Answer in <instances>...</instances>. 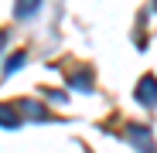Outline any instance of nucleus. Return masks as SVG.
<instances>
[{"label":"nucleus","mask_w":157,"mask_h":153,"mask_svg":"<svg viewBox=\"0 0 157 153\" xmlns=\"http://www.w3.org/2000/svg\"><path fill=\"white\" fill-rule=\"evenodd\" d=\"M34 10H38L34 0H28V4H21V7H17V14H21V17H28V14H34Z\"/></svg>","instance_id":"4"},{"label":"nucleus","mask_w":157,"mask_h":153,"mask_svg":"<svg viewBox=\"0 0 157 153\" xmlns=\"http://www.w3.org/2000/svg\"><path fill=\"white\" fill-rule=\"evenodd\" d=\"M126 140L144 153H154V136H150L147 126H126Z\"/></svg>","instance_id":"1"},{"label":"nucleus","mask_w":157,"mask_h":153,"mask_svg":"<svg viewBox=\"0 0 157 153\" xmlns=\"http://www.w3.org/2000/svg\"><path fill=\"white\" fill-rule=\"evenodd\" d=\"M137 99L144 102V106H157V78H150V75H147V78L140 82V89H137Z\"/></svg>","instance_id":"2"},{"label":"nucleus","mask_w":157,"mask_h":153,"mask_svg":"<svg viewBox=\"0 0 157 153\" xmlns=\"http://www.w3.org/2000/svg\"><path fill=\"white\" fill-rule=\"evenodd\" d=\"M17 122H21V119H17V112H14L10 106H0V126H10V129H14Z\"/></svg>","instance_id":"3"},{"label":"nucleus","mask_w":157,"mask_h":153,"mask_svg":"<svg viewBox=\"0 0 157 153\" xmlns=\"http://www.w3.org/2000/svg\"><path fill=\"white\" fill-rule=\"evenodd\" d=\"M21 65H24V55H14V58L7 61V71H14V68H21Z\"/></svg>","instance_id":"5"}]
</instances>
